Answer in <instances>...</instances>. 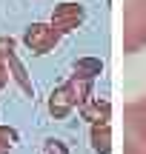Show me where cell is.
<instances>
[{"instance_id":"obj_5","label":"cell","mask_w":146,"mask_h":154,"mask_svg":"<svg viewBox=\"0 0 146 154\" xmlns=\"http://www.w3.org/2000/svg\"><path fill=\"white\" fill-rule=\"evenodd\" d=\"M75 109H78V106H75V100H72V94H69V88H66V86H57L55 91L49 94V114L55 117V120H63V117H69Z\"/></svg>"},{"instance_id":"obj_11","label":"cell","mask_w":146,"mask_h":154,"mask_svg":"<svg viewBox=\"0 0 146 154\" xmlns=\"http://www.w3.org/2000/svg\"><path fill=\"white\" fill-rule=\"evenodd\" d=\"M43 154H69V149L60 143V140H46V146H43Z\"/></svg>"},{"instance_id":"obj_3","label":"cell","mask_w":146,"mask_h":154,"mask_svg":"<svg viewBox=\"0 0 146 154\" xmlns=\"http://www.w3.org/2000/svg\"><path fill=\"white\" fill-rule=\"evenodd\" d=\"M57 40H60V34L52 29V23H32L23 32V43L32 54H49L57 46Z\"/></svg>"},{"instance_id":"obj_9","label":"cell","mask_w":146,"mask_h":154,"mask_svg":"<svg viewBox=\"0 0 146 154\" xmlns=\"http://www.w3.org/2000/svg\"><path fill=\"white\" fill-rule=\"evenodd\" d=\"M100 72H103V63L97 57H80L75 63V77H83V80H95Z\"/></svg>"},{"instance_id":"obj_2","label":"cell","mask_w":146,"mask_h":154,"mask_svg":"<svg viewBox=\"0 0 146 154\" xmlns=\"http://www.w3.org/2000/svg\"><path fill=\"white\" fill-rule=\"evenodd\" d=\"M126 143L123 154H146V94L126 109Z\"/></svg>"},{"instance_id":"obj_1","label":"cell","mask_w":146,"mask_h":154,"mask_svg":"<svg viewBox=\"0 0 146 154\" xmlns=\"http://www.w3.org/2000/svg\"><path fill=\"white\" fill-rule=\"evenodd\" d=\"M146 46V0H126L123 6V51L135 54Z\"/></svg>"},{"instance_id":"obj_12","label":"cell","mask_w":146,"mask_h":154,"mask_svg":"<svg viewBox=\"0 0 146 154\" xmlns=\"http://www.w3.org/2000/svg\"><path fill=\"white\" fill-rule=\"evenodd\" d=\"M6 83H9V63H6V57L0 54V91L6 88Z\"/></svg>"},{"instance_id":"obj_4","label":"cell","mask_w":146,"mask_h":154,"mask_svg":"<svg viewBox=\"0 0 146 154\" xmlns=\"http://www.w3.org/2000/svg\"><path fill=\"white\" fill-rule=\"evenodd\" d=\"M83 17H86V11H83V6L80 3H72V0H66V3H57L55 6V11H52V29H55L57 34H69V32H75V29L83 23Z\"/></svg>"},{"instance_id":"obj_8","label":"cell","mask_w":146,"mask_h":154,"mask_svg":"<svg viewBox=\"0 0 146 154\" xmlns=\"http://www.w3.org/2000/svg\"><path fill=\"white\" fill-rule=\"evenodd\" d=\"M6 63H9V74L14 77V83H17V86H20L26 94H34V86H32V80H29V74H26V66L20 63V57H17L14 51H11V54L6 57Z\"/></svg>"},{"instance_id":"obj_6","label":"cell","mask_w":146,"mask_h":154,"mask_svg":"<svg viewBox=\"0 0 146 154\" xmlns=\"http://www.w3.org/2000/svg\"><path fill=\"white\" fill-rule=\"evenodd\" d=\"M89 140H92L95 154H112V128H109V123H92Z\"/></svg>"},{"instance_id":"obj_7","label":"cell","mask_w":146,"mask_h":154,"mask_svg":"<svg viewBox=\"0 0 146 154\" xmlns=\"http://www.w3.org/2000/svg\"><path fill=\"white\" fill-rule=\"evenodd\" d=\"M80 114L89 123H109V114H112V103L109 100H89V103L80 106Z\"/></svg>"},{"instance_id":"obj_10","label":"cell","mask_w":146,"mask_h":154,"mask_svg":"<svg viewBox=\"0 0 146 154\" xmlns=\"http://www.w3.org/2000/svg\"><path fill=\"white\" fill-rule=\"evenodd\" d=\"M17 140H20V134H17L11 126H0V154H9L11 149H14Z\"/></svg>"},{"instance_id":"obj_13","label":"cell","mask_w":146,"mask_h":154,"mask_svg":"<svg viewBox=\"0 0 146 154\" xmlns=\"http://www.w3.org/2000/svg\"><path fill=\"white\" fill-rule=\"evenodd\" d=\"M11 51H14V40H11V37H0V54L9 57Z\"/></svg>"}]
</instances>
